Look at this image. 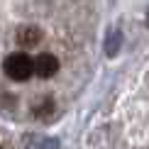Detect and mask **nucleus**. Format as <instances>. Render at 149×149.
Listing matches in <instances>:
<instances>
[{
	"label": "nucleus",
	"instance_id": "f257e3e1",
	"mask_svg": "<svg viewBox=\"0 0 149 149\" xmlns=\"http://www.w3.org/2000/svg\"><path fill=\"white\" fill-rule=\"evenodd\" d=\"M5 73H8L12 81H27L34 73V61L29 59L27 54L17 52V54H12V56L5 59Z\"/></svg>",
	"mask_w": 149,
	"mask_h": 149
},
{
	"label": "nucleus",
	"instance_id": "f03ea898",
	"mask_svg": "<svg viewBox=\"0 0 149 149\" xmlns=\"http://www.w3.org/2000/svg\"><path fill=\"white\" fill-rule=\"evenodd\" d=\"M59 71V59L54 54H39L34 59V73L42 78H52L54 73Z\"/></svg>",
	"mask_w": 149,
	"mask_h": 149
},
{
	"label": "nucleus",
	"instance_id": "7ed1b4c3",
	"mask_svg": "<svg viewBox=\"0 0 149 149\" xmlns=\"http://www.w3.org/2000/svg\"><path fill=\"white\" fill-rule=\"evenodd\" d=\"M120 47H122V32H120V27H110L108 34H105V44H103L105 56H117Z\"/></svg>",
	"mask_w": 149,
	"mask_h": 149
},
{
	"label": "nucleus",
	"instance_id": "20e7f679",
	"mask_svg": "<svg viewBox=\"0 0 149 149\" xmlns=\"http://www.w3.org/2000/svg\"><path fill=\"white\" fill-rule=\"evenodd\" d=\"M39 39H42V29L34 27V24L22 27L20 32H17V44H20V47H37Z\"/></svg>",
	"mask_w": 149,
	"mask_h": 149
},
{
	"label": "nucleus",
	"instance_id": "39448f33",
	"mask_svg": "<svg viewBox=\"0 0 149 149\" xmlns=\"http://www.w3.org/2000/svg\"><path fill=\"white\" fill-rule=\"evenodd\" d=\"M24 149H59V142L52 139V137H39V134H34V137L24 139Z\"/></svg>",
	"mask_w": 149,
	"mask_h": 149
},
{
	"label": "nucleus",
	"instance_id": "423d86ee",
	"mask_svg": "<svg viewBox=\"0 0 149 149\" xmlns=\"http://www.w3.org/2000/svg\"><path fill=\"white\" fill-rule=\"evenodd\" d=\"M144 22H147V27H149V10H147V17H144Z\"/></svg>",
	"mask_w": 149,
	"mask_h": 149
}]
</instances>
